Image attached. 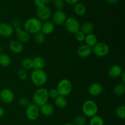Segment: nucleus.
<instances>
[{
  "instance_id": "nucleus-34",
  "label": "nucleus",
  "mask_w": 125,
  "mask_h": 125,
  "mask_svg": "<svg viewBox=\"0 0 125 125\" xmlns=\"http://www.w3.org/2000/svg\"><path fill=\"white\" fill-rule=\"evenodd\" d=\"M10 24L12 26V28L14 29V31L15 29L21 28V21L19 18H15V19L12 20Z\"/></svg>"
},
{
  "instance_id": "nucleus-39",
  "label": "nucleus",
  "mask_w": 125,
  "mask_h": 125,
  "mask_svg": "<svg viewBox=\"0 0 125 125\" xmlns=\"http://www.w3.org/2000/svg\"><path fill=\"white\" fill-rule=\"evenodd\" d=\"M105 1L109 5H115L118 3L119 0H105Z\"/></svg>"
},
{
  "instance_id": "nucleus-42",
  "label": "nucleus",
  "mask_w": 125,
  "mask_h": 125,
  "mask_svg": "<svg viewBox=\"0 0 125 125\" xmlns=\"http://www.w3.org/2000/svg\"><path fill=\"white\" fill-rule=\"evenodd\" d=\"M120 78H122V82L123 84L125 83V72L123 71V73H122V75L120 76Z\"/></svg>"
},
{
  "instance_id": "nucleus-43",
  "label": "nucleus",
  "mask_w": 125,
  "mask_h": 125,
  "mask_svg": "<svg viewBox=\"0 0 125 125\" xmlns=\"http://www.w3.org/2000/svg\"><path fill=\"white\" fill-rule=\"evenodd\" d=\"M52 1H53V0H45V2H46V4H47L50 3V2H52Z\"/></svg>"
},
{
  "instance_id": "nucleus-10",
  "label": "nucleus",
  "mask_w": 125,
  "mask_h": 125,
  "mask_svg": "<svg viewBox=\"0 0 125 125\" xmlns=\"http://www.w3.org/2000/svg\"><path fill=\"white\" fill-rule=\"evenodd\" d=\"M0 100L4 104H11L15 100L13 91L7 88L2 89L0 92Z\"/></svg>"
},
{
  "instance_id": "nucleus-4",
  "label": "nucleus",
  "mask_w": 125,
  "mask_h": 125,
  "mask_svg": "<svg viewBox=\"0 0 125 125\" xmlns=\"http://www.w3.org/2000/svg\"><path fill=\"white\" fill-rule=\"evenodd\" d=\"M83 115L87 118H91L96 115L98 111L97 103L92 100H86L82 106Z\"/></svg>"
},
{
  "instance_id": "nucleus-8",
  "label": "nucleus",
  "mask_w": 125,
  "mask_h": 125,
  "mask_svg": "<svg viewBox=\"0 0 125 125\" xmlns=\"http://www.w3.org/2000/svg\"><path fill=\"white\" fill-rule=\"evenodd\" d=\"M36 16L37 18L41 21H48L52 16V12L47 5H45L42 7H37Z\"/></svg>"
},
{
  "instance_id": "nucleus-25",
  "label": "nucleus",
  "mask_w": 125,
  "mask_h": 125,
  "mask_svg": "<svg viewBox=\"0 0 125 125\" xmlns=\"http://www.w3.org/2000/svg\"><path fill=\"white\" fill-rule=\"evenodd\" d=\"M12 59L8 54L6 53L0 54V66L7 67L11 64Z\"/></svg>"
},
{
  "instance_id": "nucleus-2",
  "label": "nucleus",
  "mask_w": 125,
  "mask_h": 125,
  "mask_svg": "<svg viewBox=\"0 0 125 125\" xmlns=\"http://www.w3.org/2000/svg\"><path fill=\"white\" fill-rule=\"evenodd\" d=\"M48 90L43 87H40L37 89L32 95L33 104L40 107L44 104L48 103L49 100Z\"/></svg>"
},
{
  "instance_id": "nucleus-13",
  "label": "nucleus",
  "mask_w": 125,
  "mask_h": 125,
  "mask_svg": "<svg viewBox=\"0 0 125 125\" xmlns=\"http://www.w3.org/2000/svg\"><path fill=\"white\" fill-rule=\"evenodd\" d=\"M103 92V87L99 83H93L88 87V93L92 96H97Z\"/></svg>"
},
{
  "instance_id": "nucleus-1",
  "label": "nucleus",
  "mask_w": 125,
  "mask_h": 125,
  "mask_svg": "<svg viewBox=\"0 0 125 125\" xmlns=\"http://www.w3.org/2000/svg\"><path fill=\"white\" fill-rule=\"evenodd\" d=\"M42 21L37 17H31L24 21L23 24V29L29 34L34 35L41 31Z\"/></svg>"
},
{
  "instance_id": "nucleus-21",
  "label": "nucleus",
  "mask_w": 125,
  "mask_h": 125,
  "mask_svg": "<svg viewBox=\"0 0 125 125\" xmlns=\"http://www.w3.org/2000/svg\"><path fill=\"white\" fill-rule=\"evenodd\" d=\"M94 29V25L92 22L86 21L81 25L80 31L83 32L85 35L91 34L93 32Z\"/></svg>"
},
{
  "instance_id": "nucleus-31",
  "label": "nucleus",
  "mask_w": 125,
  "mask_h": 125,
  "mask_svg": "<svg viewBox=\"0 0 125 125\" xmlns=\"http://www.w3.org/2000/svg\"><path fill=\"white\" fill-rule=\"evenodd\" d=\"M87 123V117L84 115H78L74 120V125H85Z\"/></svg>"
},
{
  "instance_id": "nucleus-41",
  "label": "nucleus",
  "mask_w": 125,
  "mask_h": 125,
  "mask_svg": "<svg viewBox=\"0 0 125 125\" xmlns=\"http://www.w3.org/2000/svg\"><path fill=\"white\" fill-rule=\"evenodd\" d=\"M5 114V111L1 106H0V118H2Z\"/></svg>"
},
{
  "instance_id": "nucleus-32",
  "label": "nucleus",
  "mask_w": 125,
  "mask_h": 125,
  "mask_svg": "<svg viewBox=\"0 0 125 125\" xmlns=\"http://www.w3.org/2000/svg\"><path fill=\"white\" fill-rule=\"evenodd\" d=\"M53 4L57 10H62L64 8L65 2L63 0H53Z\"/></svg>"
},
{
  "instance_id": "nucleus-28",
  "label": "nucleus",
  "mask_w": 125,
  "mask_h": 125,
  "mask_svg": "<svg viewBox=\"0 0 125 125\" xmlns=\"http://www.w3.org/2000/svg\"><path fill=\"white\" fill-rule=\"evenodd\" d=\"M103 118L99 115H95L91 117L89 120V125H104Z\"/></svg>"
},
{
  "instance_id": "nucleus-27",
  "label": "nucleus",
  "mask_w": 125,
  "mask_h": 125,
  "mask_svg": "<svg viewBox=\"0 0 125 125\" xmlns=\"http://www.w3.org/2000/svg\"><path fill=\"white\" fill-rule=\"evenodd\" d=\"M113 92L117 96H122L125 93V85L123 83H120L115 85L113 89Z\"/></svg>"
},
{
  "instance_id": "nucleus-29",
  "label": "nucleus",
  "mask_w": 125,
  "mask_h": 125,
  "mask_svg": "<svg viewBox=\"0 0 125 125\" xmlns=\"http://www.w3.org/2000/svg\"><path fill=\"white\" fill-rule=\"evenodd\" d=\"M34 40L37 44L41 45L46 40V35H44L42 32H39L34 35Z\"/></svg>"
},
{
  "instance_id": "nucleus-36",
  "label": "nucleus",
  "mask_w": 125,
  "mask_h": 125,
  "mask_svg": "<svg viewBox=\"0 0 125 125\" xmlns=\"http://www.w3.org/2000/svg\"><path fill=\"white\" fill-rule=\"evenodd\" d=\"M74 36H75L76 40L78 42H84L85 35L83 32L81 31H79L78 32L76 33V34H74Z\"/></svg>"
},
{
  "instance_id": "nucleus-40",
  "label": "nucleus",
  "mask_w": 125,
  "mask_h": 125,
  "mask_svg": "<svg viewBox=\"0 0 125 125\" xmlns=\"http://www.w3.org/2000/svg\"><path fill=\"white\" fill-rule=\"evenodd\" d=\"M63 1H64V2L68 4H76L80 0H63Z\"/></svg>"
},
{
  "instance_id": "nucleus-18",
  "label": "nucleus",
  "mask_w": 125,
  "mask_h": 125,
  "mask_svg": "<svg viewBox=\"0 0 125 125\" xmlns=\"http://www.w3.org/2000/svg\"><path fill=\"white\" fill-rule=\"evenodd\" d=\"M39 110H40V114L45 117H50L52 115L54 112V106L48 103H46L39 107Z\"/></svg>"
},
{
  "instance_id": "nucleus-5",
  "label": "nucleus",
  "mask_w": 125,
  "mask_h": 125,
  "mask_svg": "<svg viewBox=\"0 0 125 125\" xmlns=\"http://www.w3.org/2000/svg\"><path fill=\"white\" fill-rule=\"evenodd\" d=\"M59 95L67 96L71 94L73 89V84L70 80L68 79H62L59 81L56 87Z\"/></svg>"
},
{
  "instance_id": "nucleus-11",
  "label": "nucleus",
  "mask_w": 125,
  "mask_h": 125,
  "mask_svg": "<svg viewBox=\"0 0 125 125\" xmlns=\"http://www.w3.org/2000/svg\"><path fill=\"white\" fill-rule=\"evenodd\" d=\"M53 24L56 26H61L64 24L67 20V15L63 10H56L51 16Z\"/></svg>"
},
{
  "instance_id": "nucleus-20",
  "label": "nucleus",
  "mask_w": 125,
  "mask_h": 125,
  "mask_svg": "<svg viewBox=\"0 0 125 125\" xmlns=\"http://www.w3.org/2000/svg\"><path fill=\"white\" fill-rule=\"evenodd\" d=\"M33 69L43 70L46 66V62L43 57L41 56H36L32 59Z\"/></svg>"
},
{
  "instance_id": "nucleus-22",
  "label": "nucleus",
  "mask_w": 125,
  "mask_h": 125,
  "mask_svg": "<svg viewBox=\"0 0 125 125\" xmlns=\"http://www.w3.org/2000/svg\"><path fill=\"white\" fill-rule=\"evenodd\" d=\"M54 104L59 109H64L68 104V101L65 96L59 95L54 99Z\"/></svg>"
},
{
  "instance_id": "nucleus-44",
  "label": "nucleus",
  "mask_w": 125,
  "mask_h": 125,
  "mask_svg": "<svg viewBox=\"0 0 125 125\" xmlns=\"http://www.w3.org/2000/svg\"><path fill=\"white\" fill-rule=\"evenodd\" d=\"M63 125H74L72 124V123H65V124H64Z\"/></svg>"
},
{
  "instance_id": "nucleus-23",
  "label": "nucleus",
  "mask_w": 125,
  "mask_h": 125,
  "mask_svg": "<svg viewBox=\"0 0 125 125\" xmlns=\"http://www.w3.org/2000/svg\"><path fill=\"white\" fill-rule=\"evenodd\" d=\"M87 12L86 6L81 2H78L74 6V12L76 15L82 17Z\"/></svg>"
},
{
  "instance_id": "nucleus-30",
  "label": "nucleus",
  "mask_w": 125,
  "mask_h": 125,
  "mask_svg": "<svg viewBox=\"0 0 125 125\" xmlns=\"http://www.w3.org/2000/svg\"><path fill=\"white\" fill-rule=\"evenodd\" d=\"M115 114L117 117L120 119L125 118V106L124 105H120L118 106L115 109Z\"/></svg>"
},
{
  "instance_id": "nucleus-35",
  "label": "nucleus",
  "mask_w": 125,
  "mask_h": 125,
  "mask_svg": "<svg viewBox=\"0 0 125 125\" xmlns=\"http://www.w3.org/2000/svg\"><path fill=\"white\" fill-rule=\"evenodd\" d=\"M18 104H19V106H21V107H26L27 106H29L31 104L30 101L28 100L26 98L22 97L18 100Z\"/></svg>"
},
{
  "instance_id": "nucleus-3",
  "label": "nucleus",
  "mask_w": 125,
  "mask_h": 125,
  "mask_svg": "<svg viewBox=\"0 0 125 125\" xmlns=\"http://www.w3.org/2000/svg\"><path fill=\"white\" fill-rule=\"evenodd\" d=\"M31 80L37 87L43 86L48 81V75L43 70H34L31 74Z\"/></svg>"
},
{
  "instance_id": "nucleus-38",
  "label": "nucleus",
  "mask_w": 125,
  "mask_h": 125,
  "mask_svg": "<svg viewBox=\"0 0 125 125\" xmlns=\"http://www.w3.org/2000/svg\"><path fill=\"white\" fill-rule=\"evenodd\" d=\"M34 2L37 7H42V6L46 5L45 0H34Z\"/></svg>"
},
{
  "instance_id": "nucleus-26",
  "label": "nucleus",
  "mask_w": 125,
  "mask_h": 125,
  "mask_svg": "<svg viewBox=\"0 0 125 125\" xmlns=\"http://www.w3.org/2000/svg\"><path fill=\"white\" fill-rule=\"evenodd\" d=\"M21 65L22 68L26 71L33 69L32 59L30 57H24L21 62Z\"/></svg>"
},
{
  "instance_id": "nucleus-33",
  "label": "nucleus",
  "mask_w": 125,
  "mask_h": 125,
  "mask_svg": "<svg viewBox=\"0 0 125 125\" xmlns=\"http://www.w3.org/2000/svg\"><path fill=\"white\" fill-rule=\"evenodd\" d=\"M17 76L20 80L24 81L28 78V73L27 71L23 68H20L17 72Z\"/></svg>"
},
{
  "instance_id": "nucleus-12",
  "label": "nucleus",
  "mask_w": 125,
  "mask_h": 125,
  "mask_svg": "<svg viewBox=\"0 0 125 125\" xmlns=\"http://www.w3.org/2000/svg\"><path fill=\"white\" fill-rule=\"evenodd\" d=\"M14 29L10 24L7 23H0V36L4 38L10 37L14 33Z\"/></svg>"
},
{
  "instance_id": "nucleus-6",
  "label": "nucleus",
  "mask_w": 125,
  "mask_h": 125,
  "mask_svg": "<svg viewBox=\"0 0 125 125\" xmlns=\"http://www.w3.org/2000/svg\"><path fill=\"white\" fill-rule=\"evenodd\" d=\"M64 26L65 29L68 32L74 35L80 31V23L74 17H71L67 18L64 23Z\"/></svg>"
},
{
  "instance_id": "nucleus-17",
  "label": "nucleus",
  "mask_w": 125,
  "mask_h": 125,
  "mask_svg": "<svg viewBox=\"0 0 125 125\" xmlns=\"http://www.w3.org/2000/svg\"><path fill=\"white\" fill-rule=\"evenodd\" d=\"M123 70L122 67L118 65H113L109 67L107 71V74L110 78L117 79L120 77Z\"/></svg>"
},
{
  "instance_id": "nucleus-37",
  "label": "nucleus",
  "mask_w": 125,
  "mask_h": 125,
  "mask_svg": "<svg viewBox=\"0 0 125 125\" xmlns=\"http://www.w3.org/2000/svg\"><path fill=\"white\" fill-rule=\"evenodd\" d=\"M59 95V93L57 92L56 88V89H51L50 90H48L49 98H51L52 99H55Z\"/></svg>"
},
{
  "instance_id": "nucleus-16",
  "label": "nucleus",
  "mask_w": 125,
  "mask_h": 125,
  "mask_svg": "<svg viewBox=\"0 0 125 125\" xmlns=\"http://www.w3.org/2000/svg\"><path fill=\"white\" fill-rule=\"evenodd\" d=\"M9 48L12 53L18 54L24 50V45L17 40H12L9 44Z\"/></svg>"
},
{
  "instance_id": "nucleus-7",
  "label": "nucleus",
  "mask_w": 125,
  "mask_h": 125,
  "mask_svg": "<svg viewBox=\"0 0 125 125\" xmlns=\"http://www.w3.org/2000/svg\"><path fill=\"white\" fill-rule=\"evenodd\" d=\"M92 52L98 57H103L107 56L110 51L109 45L104 42H97L92 48Z\"/></svg>"
},
{
  "instance_id": "nucleus-24",
  "label": "nucleus",
  "mask_w": 125,
  "mask_h": 125,
  "mask_svg": "<svg viewBox=\"0 0 125 125\" xmlns=\"http://www.w3.org/2000/svg\"><path fill=\"white\" fill-rule=\"evenodd\" d=\"M84 42H85V45L92 48L98 42L97 37H96V35L95 34H93V33L85 35Z\"/></svg>"
},
{
  "instance_id": "nucleus-15",
  "label": "nucleus",
  "mask_w": 125,
  "mask_h": 125,
  "mask_svg": "<svg viewBox=\"0 0 125 125\" xmlns=\"http://www.w3.org/2000/svg\"><path fill=\"white\" fill-rule=\"evenodd\" d=\"M15 32L17 40L21 42L22 43L24 44L28 43L30 40V34H28L22 28L15 29Z\"/></svg>"
},
{
  "instance_id": "nucleus-45",
  "label": "nucleus",
  "mask_w": 125,
  "mask_h": 125,
  "mask_svg": "<svg viewBox=\"0 0 125 125\" xmlns=\"http://www.w3.org/2000/svg\"><path fill=\"white\" fill-rule=\"evenodd\" d=\"M1 11H0V17H1Z\"/></svg>"
},
{
  "instance_id": "nucleus-19",
  "label": "nucleus",
  "mask_w": 125,
  "mask_h": 125,
  "mask_svg": "<svg viewBox=\"0 0 125 125\" xmlns=\"http://www.w3.org/2000/svg\"><path fill=\"white\" fill-rule=\"evenodd\" d=\"M55 29V25L51 21H46L44 23H42L41 31L40 32L43 33L44 35H48L52 34Z\"/></svg>"
},
{
  "instance_id": "nucleus-14",
  "label": "nucleus",
  "mask_w": 125,
  "mask_h": 125,
  "mask_svg": "<svg viewBox=\"0 0 125 125\" xmlns=\"http://www.w3.org/2000/svg\"><path fill=\"white\" fill-rule=\"evenodd\" d=\"M76 53L81 58H87L92 53V48L85 44H83L78 48Z\"/></svg>"
},
{
  "instance_id": "nucleus-9",
  "label": "nucleus",
  "mask_w": 125,
  "mask_h": 125,
  "mask_svg": "<svg viewBox=\"0 0 125 125\" xmlns=\"http://www.w3.org/2000/svg\"><path fill=\"white\" fill-rule=\"evenodd\" d=\"M25 115L26 118L30 121H35L39 118L40 115L39 107L33 103H31L26 107Z\"/></svg>"
}]
</instances>
